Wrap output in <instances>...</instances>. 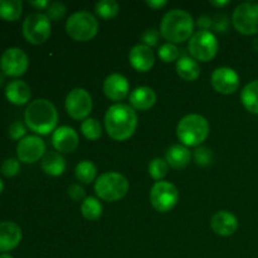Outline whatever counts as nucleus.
<instances>
[{
  "mask_svg": "<svg viewBox=\"0 0 258 258\" xmlns=\"http://www.w3.org/2000/svg\"><path fill=\"white\" fill-rule=\"evenodd\" d=\"M4 83V73H0V86Z\"/></svg>",
  "mask_w": 258,
  "mask_h": 258,
  "instance_id": "obj_44",
  "label": "nucleus"
},
{
  "mask_svg": "<svg viewBox=\"0 0 258 258\" xmlns=\"http://www.w3.org/2000/svg\"><path fill=\"white\" fill-rule=\"evenodd\" d=\"M209 134V123L206 117L197 113H191V115H186L185 117L181 118L176 127V136H178L179 141L181 145L190 146V148H196V146L201 145L206 139L208 138Z\"/></svg>",
  "mask_w": 258,
  "mask_h": 258,
  "instance_id": "obj_4",
  "label": "nucleus"
},
{
  "mask_svg": "<svg viewBox=\"0 0 258 258\" xmlns=\"http://www.w3.org/2000/svg\"><path fill=\"white\" fill-rule=\"evenodd\" d=\"M0 258H13V257L8 253H3V254H0Z\"/></svg>",
  "mask_w": 258,
  "mask_h": 258,
  "instance_id": "obj_45",
  "label": "nucleus"
},
{
  "mask_svg": "<svg viewBox=\"0 0 258 258\" xmlns=\"http://www.w3.org/2000/svg\"><path fill=\"white\" fill-rule=\"evenodd\" d=\"M22 241V229L17 223L10 221L0 222V251L14 249Z\"/></svg>",
  "mask_w": 258,
  "mask_h": 258,
  "instance_id": "obj_18",
  "label": "nucleus"
},
{
  "mask_svg": "<svg viewBox=\"0 0 258 258\" xmlns=\"http://www.w3.org/2000/svg\"><path fill=\"white\" fill-rule=\"evenodd\" d=\"M95 191L105 202H117L128 191V181L120 173H105L96 180Z\"/></svg>",
  "mask_w": 258,
  "mask_h": 258,
  "instance_id": "obj_5",
  "label": "nucleus"
},
{
  "mask_svg": "<svg viewBox=\"0 0 258 258\" xmlns=\"http://www.w3.org/2000/svg\"><path fill=\"white\" fill-rule=\"evenodd\" d=\"M188 49L190 57L197 62H209L218 52V40L209 30H198L191 35Z\"/></svg>",
  "mask_w": 258,
  "mask_h": 258,
  "instance_id": "obj_7",
  "label": "nucleus"
},
{
  "mask_svg": "<svg viewBox=\"0 0 258 258\" xmlns=\"http://www.w3.org/2000/svg\"><path fill=\"white\" fill-rule=\"evenodd\" d=\"M128 81L120 73L107 76L103 82V92L111 101H122L128 95Z\"/></svg>",
  "mask_w": 258,
  "mask_h": 258,
  "instance_id": "obj_16",
  "label": "nucleus"
},
{
  "mask_svg": "<svg viewBox=\"0 0 258 258\" xmlns=\"http://www.w3.org/2000/svg\"><path fill=\"white\" fill-rule=\"evenodd\" d=\"M45 154V144L39 136H24L18 143L17 155L20 161L25 164H33L43 158Z\"/></svg>",
  "mask_w": 258,
  "mask_h": 258,
  "instance_id": "obj_13",
  "label": "nucleus"
},
{
  "mask_svg": "<svg viewBox=\"0 0 258 258\" xmlns=\"http://www.w3.org/2000/svg\"><path fill=\"white\" fill-rule=\"evenodd\" d=\"M5 96L8 100L14 105H24L29 101L30 96H32V91L28 83L24 81L14 80L10 81L5 87Z\"/></svg>",
  "mask_w": 258,
  "mask_h": 258,
  "instance_id": "obj_20",
  "label": "nucleus"
},
{
  "mask_svg": "<svg viewBox=\"0 0 258 258\" xmlns=\"http://www.w3.org/2000/svg\"><path fill=\"white\" fill-rule=\"evenodd\" d=\"M197 25H198L201 30H208L212 27V19L209 17H207V15H201L198 18Z\"/></svg>",
  "mask_w": 258,
  "mask_h": 258,
  "instance_id": "obj_40",
  "label": "nucleus"
},
{
  "mask_svg": "<svg viewBox=\"0 0 258 258\" xmlns=\"http://www.w3.org/2000/svg\"><path fill=\"white\" fill-rule=\"evenodd\" d=\"M66 12H67V8H66V5L62 2H53L47 8V14L45 15H47L49 20L58 22V20H60L64 17Z\"/></svg>",
  "mask_w": 258,
  "mask_h": 258,
  "instance_id": "obj_34",
  "label": "nucleus"
},
{
  "mask_svg": "<svg viewBox=\"0 0 258 258\" xmlns=\"http://www.w3.org/2000/svg\"><path fill=\"white\" fill-rule=\"evenodd\" d=\"M66 110L75 120H86L92 111V97L85 88H73L66 97Z\"/></svg>",
  "mask_w": 258,
  "mask_h": 258,
  "instance_id": "obj_11",
  "label": "nucleus"
},
{
  "mask_svg": "<svg viewBox=\"0 0 258 258\" xmlns=\"http://www.w3.org/2000/svg\"><path fill=\"white\" fill-rule=\"evenodd\" d=\"M68 196L73 202H81L86 199V190L80 184H72L68 188Z\"/></svg>",
  "mask_w": 258,
  "mask_h": 258,
  "instance_id": "obj_38",
  "label": "nucleus"
},
{
  "mask_svg": "<svg viewBox=\"0 0 258 258\" xmlns=\"http://www.w3.org/2000/svg\"><path fill=\"white\" fill-rule=\"evenodd\" d=\"M169 165L166 163V160L161 158H156L154 160L150 161L149 164V174L151 175V178L155 179V180H160L163 178H165V175L168 174Z\"/></svg>",
  "mask_w": 258,
  "mask_h": 258,
  "instance_id": "obj_31",
  "label": "nucleus"
},
{
  "mask_svg": "<svg viewBox=\"0 0 258 258\" xmlns=\"http://www.w3.org/2000/svg\"><path fill=\"white\" fill-rule=\"evenodd\" d=\"M159 57L163 62L170 63L179 59V49L173 43H165L159 48Z\"/></svg>",
  "mask_w": 258,
  "mask_h": 258,
  "instance_id": "obj_32",
  "label": "nucleus"
},
{
  "mask_svg": "<svg viewBox=\"0 0 258 258\" xmlns=\"http://www.w3.org/2000/svg\"><path fill=\"white\" fill-rule=\"evenodd\" d=\"M23 35L32 44H43L50 35V20L43 13H32L23 23Z\"/></svg>",
  "mask_w": 258,
  "mask_h": 258,
  "instance_id": "obj_8",
  "label": "nucleus"
},
{
  "mask_svg": "<svg viewBox=\"0 0 258 258\" xmlns=\"http://www.w3.org/2000/svg\"><path fill=\"white\" fill-rule=\"evenodd\" d=\"M29 4L32 5V7L37 8V9L42 10V9H47V8L49 7L50 3L48 2V0H39V2H30Z\"/></svg>",
  "mask_w": 258,
  "mask_h": 258,
  "instance_id": "obj_42",
  "label": "nucleus"
},
{
  "mask_svg": "<svg viewBox=\"0 0 258 258\" xmlns=\"http://www.w3.org/2000/svg\"><path fill=\"white\" fill-rule=\"evenodd\" d=\"M176 72L181 80L193 82L201 76V67L196 59L189 55H183L176 60Z\"/></svg>",
  "mask_w": 258,
  "mask_h": 258,
  "instance_id": "obj_24",
  "label": "nucleus"
},
{
  "mask_svg": "<svg viewBox=\"0 0 258 258\" xmlns=\"http://www.w3.org/2000/svg\"><path fill=\"white\" fill-rule=\"evenodd\" d=\"M25 134V127L20 121H14L9 127V136L13 140H22Z\"/></svg>",
  "mask_w": 258,
  "mask_h": 258,
  "instance_id": "obj_39",
  "label": "nucleus"
},
{
  "mask_svg": "<svg viewBox=\"0 0 258 258\" xmlns=\"http://www.w3.org/2000/svg\"><path fill=\"white\" fill-rule=\"evenodd\" d=\"M75 174L78 181H81V183L83 184H90L96 179V175H97V168H96V165L92 161L83 160L76 166Z\"/></svg>",
  "mask_w": 258,
  "mask_h": 258,
  "instance_id": "obj_27",
  "label": "nucleus"
},
{
  "mask_svg": "<svg viewBox=\"0 0 258 258\" xmlns=\"http://www.w3.org/2000/svg\"><path fill=\"white\" fill-rule=\"evenodd\" d=\"M179 201V191L174 184L169 181H156L150 191V202L160 213L170 212Z\"/></svg>",
  "mask_w": 258,
  "mask_h": 258,
  "instance_id": "obj_10",
  "label": "nucleus"
},
{
  "mask_svg": "<svg viewBox=\"0 0 258 258\" xmlns=\"http://www.w3.org/2000/svg\"><path fill=\"white\" fill-rule=\"evenodd\" d=\"M227 4H229L228 0H212L211 5L216 8H222V7H226Z\"/></svg>",
  "mask_w": 258,
  "mask_h": 258,
  "instance_id": "obj_43",
  "label": "nucleus"
},
{
  "mask_svg": "<svg viewBox=\"0 0 258 258\" xmlns=\"http://www.w3.org/2000/svg\"><path fill=\"white\" fill-rule=\"evenodd\" d=\"M190 151L184 145H173L166 150L165 160L174 169H183L190 161Z\"/></svg>",
  "mask_w": 258,
  "mask_h": 258,
  "instance_id": "obj_23",
  "label": "nucleus"
},
{
  "mask_svg": "<svg viewBox=\"0 0 258 258\" xmlns=\"http://www.w3.org/2000/svg\"><path fill=\"white\" fill-rule=\"evenodd\" d=\"M128 59L134 70L139 72H148L155 63V55L150 47L145 44H138L130 50Z\"/></svg>",
  "mask_w": 258,
  "mask_h": 258,
  "instance_id": "obj_17",
  "label": "nucleus"
},
{
  "mask_svg": "<svg viewBox=\"0 0 258 258\" xmlns=\"http://www.w3.org/2000/svg\"><path fill=\"white\" fill-rule=\"evenodd\" d=\"M81 131H82V135L91 141L97 140L102 135V127H101L100 121L92 117H88L83 121L81 125Z\"/></svg>",
  "mask_w": 258,
  "mask_h": 258,
  "instance_id": "obj_29",
  "label": "nucleus"
},
{
  "mask_svg": "<svg viewBox=\"0 0 258 258\" xmlns=\"http://www.w3.org/2000/svg\"><path fill=\"white\" fill-rule=\"evenodd\" d=\"M3 188H4V185H3V181H2V179H0V193L3 191Z\"/></svg>",
  "mask_w": 258,
  "mask_h": 258,
  "instance_id": "obj_46",
  "label": "nucleus"
},
{
  "mask_svg": "<svg viewBox=\"0 0 258 258\" xmlns=\"http://www.w3.org/2000/svg\"><path fill=\"white\" fill-rule=\"evenodd\" d=\"M211 83L214 90L222 95H231L239 87V76L229 67H219L212 73Z\"/></svg>",
  "mask_w": 258,
  "mask_h": 258,
  "instance_id": "obj_14",
  "label": "nucleus"
},
{
  "mask_svg": "<svg viewBox=\"0 0 258 258\" xmlns=\"http://www.w3.org/2000/svg\"><path fill=\"white\" fill-rule=\"evenodd\" d=\"M105 127L111 139L125 141L134 135L138 127V115L130 106L116 103L106 112Z\"/></svg>",
  "mask_w": 258,
  "mask_h": 258,
  "instance_id": "obj_1",
  "label": "nucleus"
},
{
  "mask_svg": "<svg viewBox=\"0 0 258 258\" xmlns=\"http://www.w3.org/2000/svg\"><path fill=\"white\" fill-rule=\"evenodd\" d=\"M78 143H80L78 134L76 133L75 128L70 127V126H60V127L55 128L52 135L53 146L59 153H73L77 149Z\"/></svg>",
  "mask_w": 258,
  "mask_h": 258,
  "instance_id": "obj_15",
  "label": "nucleus"
},
{
  "mask_svg": "<svg viewBox=\"0 0 258 258\" xmlns=\"http://www.w3.org/2000/svg\"><path fill=\"white\" fill-rule=\"evenodd\" d=\"M194 30V20L188 12L173 9L164 15L160 23V33L169 43H183L190 39Z\"/></svg>",
  "mask_w": 258,
  "mask_h": 258,
  "instance_id": "obj_3",
  "label": "nucleus"
},
{
  "mask_svg": "<svg viewBox=\"0 0 258 258\" xmlns=\"http://www.w3.org/2000/svg\"><path fill=\"white\" fill-rule=\"evenodd\" d=\"M146 5L150 7L151 9H160V8L165 7L166 2L165 0H146Z\"/></svg>",
  "mask_w": 258,
  "mask_h": 258,
  "instance_id": "obj_41",
  "label": "nucleus"
},
{
  "mask_svg": "<svg viewBox=\"0 0 258 258\" xmlns=\"http://www.w3.org/2000/svg\"><path fill=\"white\" fill-rule=\"evenodd\" d=\"M156 102V95L153 88L141 86L135 88L130 93V103L133 108L140 111H146L153 107Z\"/></svg>",
  "mask_w": 258,
  "mask_h": 258,
  "instance_id": "obj_21",
  "label": "nucleus"
},
{
  "mask_svg": "<svg viewBox=\"0 0 258 258\" xmlns=\"http://www.w3.org/2000/svg\"><path fill=\"white\" fill-rule=\"evenodd\" d=\"M23 12L20 0H0V18L8 22L19 19Z\"/></svg>",
  "mask_w": 258,
  "mask_h": 258,
  "instance_id": "obj_26",
  "label": "nucleus"
},
{
  "mask_svg": "<svg viewBox=\"0 0 258 258\" xmlns=\"http://www.w3.org/2000/svg\"><path fill=\"white\" fill-rule=\"evenodd\" d=\"M66 32L77 42H88L97 35L98 22L90 12H77L68 18Z\"/></svg>",
  "mask_w": 258,
  "mask_h": 258,
  "instance_id": "obj_6",
  "label": "nucleus"
},
{
  "mask_svg": "<svg viewBox=\"0 0 258 258\" xmlns=\"http://www.w3.org/2000/svg\"><path fill=\"white\" fill-rule=\"evenodd\" d=\"M81 213L87 221H96L102 216V204L100 201L93 197H87L82 202L81 206Z\"/></svg>",
  "mask_w": 258,
  "mask_h": 258,
  "instance_id": "obj_28",
  "label": "nucleus"
},
{
  "mask_svg": "<svg viewBox=\"0 0 258 258\" xmlns=\"http://www.w3.org/2000/svg\"><path fill=\"white\" fill-rule=\"evenodd\" d=\"M141 40L148 47H155L159 40V32L156 29H146L141 35Z\"/></svg>",
  "mask_w": 258,
  "mask_h": 258,
  "instance_id": "obj_37",
  "label": "nucleus"
},
{
  "mask_svg": "<svg viewBox=\"0 0 258 258\" xmlns=\"http://www.w3.org/2000/svg\"><path fill=\"white\" fill-rule=\"evenodd\" d=\"M24 120L28 127L39 135L54 133L58 123V112L55 106L45 98L32 101L25 108Z\"/></svg>",
  "mask_w": 258,
  "mask_h": 258,
  "instance_id": "obj_2",
  "label": "nucleus"
},
{
  "mask_svg": "<svg viewBox=\"0 0 258 258\" xmlns=\"http://www.w3.org/2000/svg\"><path fill=\"white\" fill-rule=\"evenodd\" d=\"M40 166L47 175L59 176L66 170V160L57 151H48L42 158Z\"/></svg>",
  "mask_w": 258,
  "mask_h": 258,
  "instance_id": "obj_22",
  "label": "nucleus"
},
{
  "mask_svg": "<svg viewBox=\"0 0 258 258\" xmlns=\"http://www.w3.org/2000/svg\"><path fill=\"white\" fill-rule=\"evenodd\" d=\"M95 10L98 17L103 18V19H111L118 14L120 7L115 0H101L96 4Z\"/></svg>",
  "mask_w": 258,
  "mask_h": 258,
  "instance_id": "obj_30",
  "label": "nucleus"
},
{
  "mask_svg": "<svg viewBox=\"0 0 258 258\" xmlns=\"http://www.w3.org/2000/svg\"><path fill=\"white\" fill-rule=\"evenodd\" d=\"M232 23L236 30L244 35L258 33V4L243 3L238 5L232 15Z\"/></svg>",
  "mask_w": 258,
  "mask_h": 258,
  "instance_id": "obj_9",
  "label": "nucleus"
},
{
  "mask_svg": "<svg viewBox=\"0 0 258 258\" xmlns=\"http://www.w3.org/2000/svg\"><path fill=\"white\" fill-rule=\"evenodd\" d=\"M211 227L217 234L223 237L232 236L238 228V219L228 211L217 212L211 219Z\"/></svg>",
  "mask_w": 258,
  "mask_h": 258,
  "instance_id": "obj_19",
  "label": "nucleus"
},
{
  "mask_svg": "<svg viewBox=\"0 0 258 258\" xmlns=\"http://www.w3.org/2000/svg\"><path fill=\"white\" fill-rule=\"evenodd\" d=\"M19 160L14 158H9L7 160H4V163L2 164V173L4 174L8 178H12V176L17 175L19 173Z\"/></svg>",
  "mask_w": 258,
  "mask_h": 258,
  "instance_id": "obj_35",
  "label": "nucleus"
},
{
  "mask_svg": "<svg viewBox=\"0 0 258 258\" xmlns=\"http://www.w3.org/2000/svg\"><path fill=\"white\" fill-rule=\"evenodd\" d=\"M29 67L27 53L18 47L8 48L0 57V70L10 77H19L24 75Z\"/></svg>",
  "mask_w": 258,
  "mask_h": 258,
  "instance_id": "obj_12",
  "label": "nucleus"
},
{
  "mask_svg": "<svg viewBox=\"0 0 258 258\" xmlns=\"http://www.w3.org/2000/svg\"><path fill=\"white\" fill-rule=\"evenodd\" d=\"M229 20L228 17L224 14H218L212 19V28H213L216 32L219 33H226L228 29Z\"/></svg>",
  "mask_w": 258,
  "mask_h": 258,
  "instance_id": "obj_36",
  "label": "nucleus"
},
{
  "mask_svg": "<svg viewBox=\"0 0 258 258\" xmlns=\"http://www.w3.org/2000/svg\"><path fill=\"white\" fill-rule=\"evenodd\" d=\"M194 160H196L197 165L208 166L209 164H212V160H213L212 150L207 148V146H199L194 151Z\"/></svg>",
  "mask_w": 258,
  "mask_h": 258,
  "instance_id": "obj_33",
  "label": "nucleus"
},
{
  "mask_svg": "<svg viewBox=\"0 0 258 258\" xmlns=\"http://www.w3.org/2000/svg\"><path fill=\"white\" fill-rule=\"evenodd\" d=\"M241 101L247 111L258 115V80L244 86L241 93Z\"/></svg>",
  "mask_w": 258,
  "mask_h": 258,
  "instance_id": "obj_25",
  "label": "nucleus"
}]
</instances>
